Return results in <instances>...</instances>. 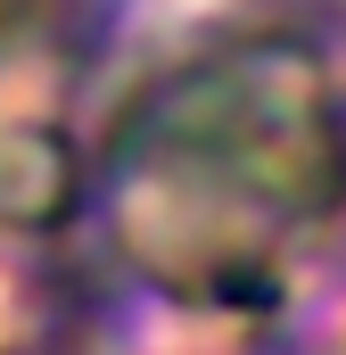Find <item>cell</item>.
<instances>
[{
    "label": "cell",
    "mask_w": 346,
    "mask_h": 355,
    "mask_svg": "<svg viewBox=\"0 0 346 355\" xmlns=\"http://www.w3.org/2000/svg\"><path fill=\"white\" fill-rule=\"evenodd\" d=\"M346 174L338 107L305 42H239L149 83L99 149L124 257L181 297H264L272 248Z\"/></svg>",
    "instance_id": "1"
}]
</instances>
